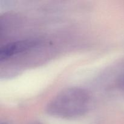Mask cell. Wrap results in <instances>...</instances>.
<instances>
[{
    "instance_id": "1",
    "label": "cell",
    "mask_w": 124,
    "mask_h": 124,
    "mask_svg": "<svg viewBox=\"0 0 124 124\" xmlns=\"http://www.w3.org/2000/svg\"><path fill=\"white\" fill-rule=\"evenodd\" d=\"M38 44L36 40L26 39L11 42L4 46L0 50V60L2 61L18 53L33 48Z\"/></svg>"
}]
</instances>
